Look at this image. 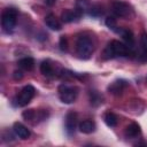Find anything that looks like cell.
Instances as JSON below:
<instances>
[{"instance_id":"obj_17","label":"cell","mask_w":147,"mask_h":147,"mask_svg":"<svg viewBox=\"0 0 147 147\" xmlns=\"http://www.w3.org/2000/svg\"><path fill=\"white\" fill-rule=\"evenodd\" d=\"M103 119H105V123L110 127H114L117 125V116L113 113H106L103 116Z\"/></svg>"},{"instance_id":"obj_21","label":"cell","mask_w":147,"mask_h":147,"mask_svg":"<svg viewBox=\"0 0 147 147\" xmlns=\"http://www.w3.org/2000/svg\"><path fill=\"white\" fill-rule=\"evenodd\" d=\"M102 102V98L96 93V92H92L91 93V103L93 105H99Z\"/></svg>"},{"instance_id":"obj_13","label":"cell","mask_w":147,"mask_h":147,"mask_svg":"<svg viewBox=\"0 0 147 147\" xmlns=\"http://www.w3.org/2000/svg\"><path fill=\"white\" fill-rule=\"evenodd\" d=\"M117 33H119V34L122 36V38L126 41V44H127L129 46L133 45V42H134V37H133V33H132V31H131V30H129V29H124V28H121V29H118Z\"/></svg>"},{"instance_id":"obj_18","label":"cell","mask_w":147,"mask_h":147,"mask_svg":"<svg viewBox=\"0 0 147 147\" xmlns=\"http://www.w3.org/2000/svg\"><path fill=\"white\" fill-rule=\"evenodd\" d=\"M40 71H41L42 75H45L47 77H51L53 75V68H52V64L49 63V61H42L41 62Z\"/></svg>"},{"instance_id":"obj_25","label":"cell","mask_w":147,"mask_h":147,"mask_svg":"<svg viewBox=\"0 0 147 147\" xmlns=\"http://www.w3.org/2000/svg\"><path fill=\"white\" fill-rule=\"evenodd\" d=\"M14 79H16V80H18V79H22V77H23V74H22V71H20V70H16V71H14Z\"/></svg>"},{"instance_id":"obj_3","label":"cell","mask_w":147,"mask_h":147,"mask_svg":"<svg viewBox=\"0 0 147 147\" xmlns=\"http://www.w3.org/2000/svg\"><path fill=\"white\" fill-rule=\"evenodd\" d=\"M110 8H111V11L118 17L130 18L133 15V10H132L131 6L124 1L113 0L110 3Z\"/></svg>"},{"instance_id":"obj_5","label":"cell","mask_w":147,"mask_h":147,"mask_svg":"<svg viewBox=\"0 0 147 147\" xmlns=\"http://www.w3.org/2000/svg\"><path fill=\"white\" fill-rule=\"evenodd\" d=\"M34 93H36V90L32 85H26L22 88V91L20 92V94L17 95V105L18 106H26L31 100L32 98L34 96Z\"/></svg>"},{"instance_id":"obj_7","label":"cell","mask_w":147,"mask_h":147,"mask_svg":"<svg viewBox=\"0 0 147 147\" xmlns=\"http://www.w3.org/2000/svg\"><path fill=\"white\" fill-rule=\"evenodd\" d=\"M80 16H82V15H80L79 13H77L76 9H74V10H72V9H65V10H63L62 14H61V18H62V21L65 22V23H71V22H74V21H77Z\"/></svg>"},{"instance_id":"obj_2","label":"cell","mask_w":147,"mask_h":147,"mask_svg":"<svg viewBox=\"0 0 147 147\" xmlns=\"http://www.w3.org/2000/svg\"><path fill=\"white\" fill-rule=\"evenodd\" d=\"M93 42L88 37L82 36L77 39L76 42V52L82 59H88L93 53Z\"/></svg>"},{"instance_id":"obj_6","label":"cell","mask_w":147,"mask_h":147,"mask_svg":"<svg viewBox=\"0 0 147 147\" xmlns=\"http://www.w3.org/2000/svg\"><path fill=\"white\" fill-rule=\"evenodd\" d=\"M78 95V90L76 87H70L62 85L60 87V99L64 103H72Z\"/></svg>"},{"instance_id":"obj_23","label":"cell","mask_w":147,"mask_h":147,"mask_svg":"<svg viewBox=\"0 0 147 147\" xmlns=\"http://www.w3.org/2000/svg\"><path fill=\"white\" fill-rule=\"evenodd\" d=\"M140 42H141L142 49L145 51V55H147V33H142V34H141Z\"/></svg>"},{"instance_id":"obj_19","label":"cell","mask_w":147,"mask_h":147,"mask_svg":"<svg viewBox=\"0 0 147 147\" xmlns=\"http://www.w3.org/2000/svg\"><path fill=\"white\" fill-rule=\"evenodd\" d=\"M88 11H90V15H92V16H99V15H101L103 13L102 7L100 5H93V6H91L90 9H88Z\"/></svg>"},{"instance_id":"obj_20","label":"cell","mask_w":147,"mask_h":147,"mask_svg":"<svg viewBox=\"0 0 147 147\" xmlns=\"http://www.w3.org/2000/svg\"><path fill=\"white\" fill-rule=\"evenodd\" d=\"M106 25L110 29V30H113V31H118V26H117V23H116V20L114 18V17H107L106 18Z\"/></svg>"},{"instance_id":"obj_8","label":"cell","mask_w":147,"mask_h":147,"mask_svg":"<svg viewBox=\"0 0 147 147\" xmlns=\"http://www.w3.org/2000/svg\"><path fill=\"white\" fill-rule=\"evenodd\" d=\"M77 125V114L76 113H69L65 117V129L69 134L75 132Z\"/></svg>"},{"instance_id":"obj_14","label":"cell","mask_w":147,"mask_h":147,"mask_svg":"<svg viewBox=\"0 0 147 147\" xmlns=\"http://www.w3.org/2000/svg\"><path fill=\"white\" fill-rule=\"evenodd\" d=\"M140 133V126L137 123H131L125 129V136L127 138H134Z\"/></svg>"},{"instance_id":"obj_22","label":"cell","mask_w":147,"mask_h":147,"mask_svg":"<svg viewBox=\"0 0 147 147\" xmlns=\"http://www.w3.org/2000/svg\"><path fill=\"white\" fill-rule=\"evenodd\" d=\"M22 116H23V117H24L26 121H31V119H33V118H34L36 113H34V110H33V109H29V110L23 111Z\"/></svg>"},{"instance_id":"obj_10","label":"cell","mask_w":147,"mask_h":147,"mask_svg":"<svg viewBox=\"0 0 147 147\" xmlns=\"http://www.w3.org/2000/svg\"><path fill=\"white\" fill-rule=\"evenodd\" d=\"M45 23L46 25L52 29V30H55V31H59L61 29V22L55 17V15L53 14H48L46 17H45Z\"/></svg>"},{"instance_id":"obj_16","label":"cell","mask_w":147,"mask_h":147,"mask_svg":"<svg viewBox=\"0 0 147 147\" xmlns=\"http://www.w3.org/2000/svg\"><path fill=\"white\" fill-rule=\"evenodd\" d=\"M90 1L88 0H76V7L75 9L77 10V13H79L80 15H83V13L87 9H90Z\"/></svg>"},{"instance_id":"obj_9","label":"cell","mask_w":147,"mask_h":147,"mask_svg":"<svg viewBox=\"0 0 147 147\" xmlns=\"http://www.w3.org/2000/svg\"><path fill=\"white\" fill-rule=\"evenodd\" d=\"M13 130H14L15 134H16L18 138H21V139H28V138L30 137V131H29V129H28L26 126H24L22 123H18V122L14 123Z\"/></svg>"},{"instance_id":"obj_12","label":"cell","mask_w":147,"mask_h":147,"mask_svg":"<svg viewBox=\"0 0 147 147\" xmlns=\"http://www.w3.org/2000/svg\"><path fill=\"white\" fill-rule=\"evenodd\" d=\"M78 127H79V131H80V132L88 134V133L94 132V130H95V124H94V122H92V121H90V119H85V121H83V122L79 123Z\"/></svg>"},{"instance_id":"obj_4","label":"cell","mask_w":147,"mask_h":147,"mask_svg":"<svg viewBox=\"0 0 147 147\" xmlns=\"http://www.w3.org/2000/svg\"><path fill=\"white\" fill-rule=\"evenodd\" d=\"M16 20H17V11H16V9L8 8L2 14V18H1L2 28L6 31L13 30L15 28V25H16Z\"/></svg>"},{"instance_id":"obj_26","label":"cell","mask_w":147,"mask_h":147,"mask_svg":"<svg viewBox=\"0 0 147 147\" xmlns=\"http://www.w3.org/2000/svg\"><path fill=\"white\" fill-rule=\"evenodd\" d=\"M45 1H46V3H47V5H53L56 0H45Z\"/></svg>"},{"instance_id":"obj_24","label":"cell","mask_w":147,"mask_h":147,"mask_svg":"<svg viewBox=\"0 0 147 147\" xmlns=\"http://www.w3.org/2000/svg\"><path fill=\"white\" fill-rule=\"evenodd\" d=\"M60 48H61L62 51H67V48H68V44H67V39H65V37H61V39H60Z\"/></svg>"},{"instance_id":"obj_1","label":"cell","mask_w":147,"mask_h":147,"mask_svg":"<svg viewBox=\"0 0 147 147\" xmlns=\"http://www.w3.org/2000/svg\"><path fill=\"white\" fill-rule=\"evenodd\" d=\"M130 54V46H126L117 40L110 41L103 51V59L109 60L116 56H127Z\"/></svg>"},{"instance_id":"obj_15","label":"cell","mask_w":147,"mask_h":147,"mask_svg":"<svg viewBox=\"0 0 147 147\" xmlns=\"http://www.w3.org/2000/svg\"><path fill=\"white\" fill-rule=\"evenodd\" d=\"M18 65H20L22 69L30 71V70H32L33 67H34V60H33L32 57H23V59H21V60L18 61Z\"/></svg>"},{"instance_id":"obj_11","label":"cell","mask_w":147,"mask_h":147,"mask_svg":"<svg viewBox=\"0 0 147 147\" xmlns=\"http://www.w3.org/2000/svg\"><path fill=\"white\" fill-rule=\"evenodd\" d=\"M125 86H126V82H124V80H115L114 83H111L109 85L108 91L110 93L115 94V95H118V94L122 93V91H123V88Z\"/></svg>"}]
</instances>
